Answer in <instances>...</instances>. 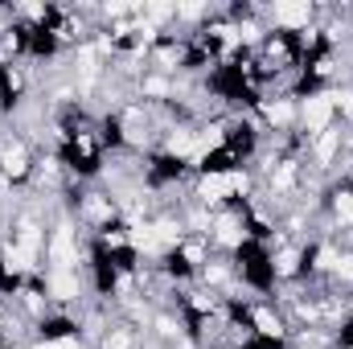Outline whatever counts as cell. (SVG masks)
<instances>
[{
	"label": "cell",
	"instance_id": "obj_8",
	"mask_svg": "<svg viewBox=\"0 0 353 349\" xmlns=\"http://www.w3.org/2000/svg\"><path fill=\"white\" fill-rule=\"evenodd\" d=\"M50 17H54V4L50 0H12V25H21L25 33L46 29Z\"/></svg>",
	"mask_w": 353,
	"mask_h": 349
},
{
	"label": "cell",
	"instance_id": "obj_9",
	"mask_svg": "<svg viewBox=\"0 0 353 349\" xmlns=\"http://www.w3.org/2000/svg\"><path fill=\"white\" fill-rule=\"evenodd\" d=\"M144 337H148V333H136L132 325L115 321V325H111V329H107V333H103V337H99L90 349H140V341H144Z\"/></svg>",
	"mask_w": 353,
	"mask_h": 349
},
{
	"label": "cell",
	"instance_id": "obj_4",
	"mask_svg": "<svg viewBox=\"0 0 353 349\" xmlns=\"http://www.w3.org/2000/svg\"><path fill=\"white\" fill-rule=\"evenodd\" d=\"M148 70H157V74H185L189 70V37L181 33V29H165L157 41H152V50H148Z\"/></svg>",
	"mask_w": 353,
	"mask_h": 349
},
{
	"label": "cell",
	"instance_id": "obj_1",
	"mask_svg": "<svg viewBox=\"0 0 353 349\" xmlns=\"http://www.w3.org/2000/svg\"><path fill=\"white\" fill-rule=\"evenodd\" d=\"M4 308L8 312H17L29 329H37L58 304H54V296H50V288H46V275H29V279H21L17 283V292L12 296H4Z\"/></svg>",
	"mask_w": 353,
	"mask_h": 349
},
{
	"label": "cell",
	"instance_id": "obj_11",
	"mask_svg": "<svg viewBox=\"0 0 353 349\" xmlns=\"http://www.w3.org/2000/svg\"><path fill=\"white\" fill-rule=\"evenodd\" d=\"M165 349H201L193 337H185V341H176V346H165Z\"/></svg>",
	"mask_w": 353,
	"mask_h": 349
},
{
	"label": "cell",
	"instance_id": "obj_5",
	"mask_svg": "<svg viewBox=\"0 0 353 349\" xmlns=\"http://www.w3.org/2000/svg\"><path fill=\"white\" fill-rule=\"evenodd\" d=\"M247 325H251L255 341L288 346V337H292V325H288V317L275 300H247Z\"/></svg>",
	"mask_w": 353,
	"mask_h": 349
},
{
	"label": "cell",
	"instance_id": "obj_2",
	"mask_svg": "<svg viewBox=\"0 0 353 349\" xmlns=\"http://www.w3.org/2000/svg\"><path fill=\"white\" fill-rule=\"evenodd\" d=\"M255 54V66H259V79H263V87L271 79H279V74H288V70H296L300 66V50H296V37L292 33H267L263 41H259V50H251Z\"/></svg>",
	"mask_w": 353,
	"mask_h": 349
},
{
	"label": "cell",
	"instance_id": "obj_3",
	"mask_svg": "<svg viewBox=\"0 0 353 349\" xmlns=\"http://www.w3.org/2000/svg\"><path fill=\"white\" fill-rule=\"evenodd\" d=\"M210 247H214V255H226V259H234L247 243H251V230H247V214H243V206H226V210H218L214 214V222H210Z\"/></svg>",
	"mask_w": 353,
	"mask_h": 349
},
{
	"label": "cell",
	"instance_id": "obj_6",
	"mask_svg": "<svg viewBox=\"0 0 353 349\" xmlns=\"http://www.w3.org/2000/svg\"><path fill=\"white\" fill-rule=\"evenodd\" d=\"M337 123V107H333V90H308L300 94V119H296V132L304 140H316L321 132H329Z\"/></svg>",
	"mask_w": 353,
	"mask_h": 349
},
{
	"label": "cell",
	"instance_id": "obj_10",
	"mask_svg": "<svg viewBox=\"0 0 353 349\" xmlns=\"http://www.w3.org/2000/svg\"><path fill=\"white\" fill-rule=\"evenodd\" d=\"M12 25V4H0V29H8Z\"/></svg>",
	"mask_w": 353,
	"mask_h": 349
},
{
	"label": "cell",
	"instance_id": "obj_7",
	"mask_svg": "<svg viewBox=\"0 0 353 349\" xmlns=\"http://www.w3.org/2000/svg\"><path fill=\"white\" fill-rule=\"evenodd\" d=\"M263 17L275 33H304L308 25H316V0H275L263 4Z\"/></svg>",
	"mask_w": 353,
	"mask_h": 349
}]
</instances>
